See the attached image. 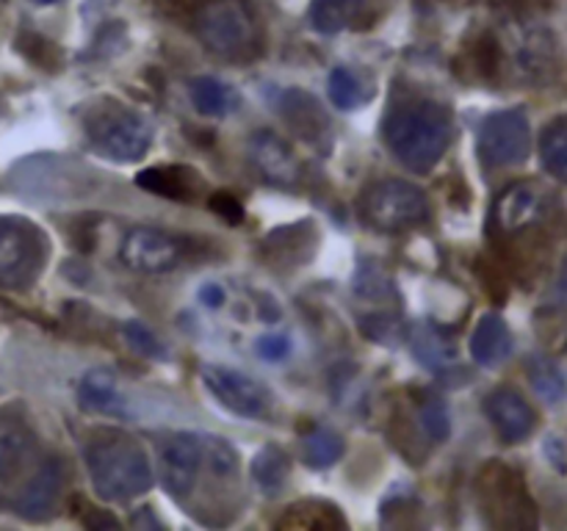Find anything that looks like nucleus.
Masks as SVG:
<instances>
[{"label": "nucleus", "mask_w": 567, "mask_h": 531, "mask_svg": "<svg viewBox=\"0 0 567 531\" xmlns=\"http://www.w3.org/2000/svg\"><path fill=\"white\" fill-rule=\"evenodd\" d=\"M302 446H305V459L310 468H329L344 457V437L332 430H324V426L307 432Z\"/></svg>", "instance_id": "28"}, {"label": "nucleus", "mask_w": 567, "mask_h": 531, "mask_svg": "<svg viewBox=\"0 0 567 531\" xmlns=\"http://www.w3.org/2000/svg\"><path fill=\"white\" fill-rule=\"evenodd\" d=\"M199 468H203V435L177 432L161 448V481L177 501L194 490Z\"/></svg>", "instance_id": "12"}, {"label": "nucleus", "mask_w": 567, "mask_h": 531, "mask_svg": "<svg viewBox=\"0 0 567 531\" xmlns=\"http://www.w3.org/2000/svg\"><path fill=\"white\" fill-rule=\"evenodd\" d=\"M122 335H126L128 346H131L133 351H139V355L155 357V360H164L166 357V346L161 344L159 335L150 327H144L142 322H128L126 327H122Z\"/></svg>", "instance_id": "32"}, {"label": "nucleus", "mask_w": 567, "mask_h": 531, "mask_svg": "<svg viewBox=\"0 0 567 531\" xmlns=\"http://www.w3.org/2000/svg\"><path fill=\"white\" fill-rule=\"evenodd\" d=\"M526 373H528V382H532L534 393L543 399L545 404L556 408L567 399V379L561 373V368L556 366L550 357L545 355H532L526 360Z\"/></svg>", "instance_id": "21"}, {"label": "nucleus", "mask_w": 567, "mask_h": 531, "mask_svg": "<svg viewBox=\"0 0 567 531\" xmlns=\"http://www.w3.org/2000/svg\"><path fill=\"white\" fill-rule=\"evenodd\" d=\"M192 100L203 117H225L236 106L230 86L221 84L219 78H210V75L192 80Z\"/></svg>", "instance_id": "27"}, {"label": "nucleus", "mask_w": 567, "mask_h": 531, "mask_svg": "<svg viewBox=\"0 0 567 531\" xmlns=\"http://www.w3.org/2000/svg\"><path fill=\"white\" fill-rule=\"evenodd\" d=\"M203 465H208L210 474L219 479H230L239 470V452L225 437L203 435Z\"/></svg>", "instance_id": "29"}, {"label": "nucleus", "mask_w": 567, "mask_h": 531, "mask_svg": "<svg viewBox=\"0 0 567 531\" xmlns=\"http://www.w3.org/2000/svg\"><path fill=\"white\" fill-rule=\"evenodd\" d=\"M413 349L418 360L429 368H443L454 360V346L435 329H418L413 338Z\"/></svg>", "instance_id": "30"}, {"label": "nucleus", "mask_w": 567, "mask_h": 531, "mask_svg": "<svg viewBox=\"0 0 567 531\" xmlns=\"http://www.w3.org/2000/svg\"><path fill=\"white\" fill-rule=\"evenodd\" d=\"M548 210V192L532 181L512 183L493 205V227L499 232H521L537 225Z\"/></svg>", "instance_id": "15"}, {"label": "nucleus", "mask_w": 567, "mask_h": 531, "mask_svg": "<svg viewBox=\"0 0 567 531\" xmlns=\"http://www.w3.org/2000/svg\"><path fill=\"white\" fill-rule=\"evenodd\" d=\"M363 219L385 232L410 230L429 219V199L424 188L407 181H380L366 192Z\"/></svg>", "instance_id": "4"}, {"label": "nucleus", "mask_w": 567, "mask_h": 531, "mask_svg": "<svg viewBox=\"0 0 567 531\" xmlns=\"http://www.w3.org/2000/svg\"><path fill=\"white\" fill-rule=\"evenodd\" d=\"M283 529H344L347 520L340 518L338 507L327 501H299L288 507V514L280 518Z\"/></svg>", "instance_id": "24"}, {"label": "nucleus", "mask_w": 567, "mask_h": 531, "mask_svg": "<svg viewBox=\"0 0 567 531\" xmlns=\"http://www.w3.org/2000/svg\"><path fill=\"white\" fill-rule=\"evenodd\" d=\"M291 474V459L283 448L263 446L252 459V479L266 496H274Z\"/></svg>", "instance_id": "25"}, {"label": "nucleus", "mask_w": 567, "mask_h": 531, "mask_svg": "<svg viewBox=\"0 0 567 531\" xmlns=\"http://www.w3.org/2000/svg\"><path fill=\"white\" fill-rule=\"evenodd\" d=\"M45 238L31 221L18 216H0V285L29 289L42 272Z\"/></svg>", "instance_id": "5"}, {"label": "nucleus", "mask_w": 567, "mask_h": 531, "mask_svg": "<svg viewBox=\"0 0 567 531\" xmlns=\"http://www.w3.org/2000/svg\"><path fill=\"white\" fill-rule=\"evenodd\" d=\"M80 408H86L89 413L97 415H128V404L122 399L120 388H117V379L106 368H95V371L86 373L80 379L78 388Z\"/></svg>", "instance_id": "19"}, {"label": "nucleus", "mask_w": 567, "mask_h": 531, "mask_svg": "<svg viewBox=\"0 0 567 531\" xmlns=\"http://www.w3.org/2000/svg\"><path fill=\"white\" fill-rule=\"evenodd\" d=\"M86 468L97 496L106 501H133L153 487L148 452L122 432L95 437L86 448Z\"/></svg>", "instance_id": "2"}, {"label": "nucleus", "mask_w": 567, "mask_h": 531, "mask_svg": "<svg viewBox=\"0 0 567 531\" xmlns=\"http://www.w3.org/2000/svg\"><path fill=\"white\" fill-rule=\"evenodd\" d=\"M532 153V124L523 108L493 111L479 124V159L490 170L521 166Z\"/></svg>", "instance_id": "6"}, {"label": "nucleus", "mask_w": 567, "mask_h": 531, "mask_svg": "<svg viewBox=\"0 0 567 531\" xmlns=\"http://www.w3.org/2000/svg\"><path fill=\"white\" fill-rule=\"evenodd\" d=\"M120 260L139 274H166L183 260V243L159 227H133L120 243Z\"/></svg>", "instance_id": "11"}, {"label": "nucleus", "mask_w": 567, "mask_h": 531, "mask_svg": "<svg viewBox=\"0 0 567 531\" xmlns=\"http://www.w3.org/2000/svg\"><path fill=\"white\" fill-rule=\"evenodd\" d=\"M40 463L29 426L20 419L0 415V507L12 509L14 498L23 492Z\"/></svg>", "instance_id": "9"}, {"label": "nucleus", "mask_w": 567, "mask_h": 531, "mask_svg": "<svg viewBox=\"0 0 567 531\" xmlns=\"http://www.w3.org/2000/svg\"><path fill=\"white\" fill-rule=\"evenodd\" d=\"M556 300H559L561 305H567V260L561 263L559 280H556Z\"/></svg>", "instance_id": "37"}, {"label": "nucleus", "mask_w": 567, "mask_h": 531, "mask_svg": "<svg viewBox=\"0 0 567 531\" xmlns=\"http://www.w3.org/2000/svg\"><path fill=\"white\" fill-rule=\"evenodd\" d=\"M34 3H42V7H51V3H56V0H34Z\"/></svg>", "instance_id": "38"}, {"label": "nucleus", "mask_w": 567, "mask_h": 531, "mask_svg": "<svg viewBox=\"0 0 567 531\" xmlns=\"http://www.w3.org/2000/svg\"><path fill=\"white\" fill-rule=\"evenodd\" d=\"M194 175L192 170H183V166H155V170L139 172L137 183L144 192L161 194V197L170 199H188L194 192Z\"/></svg>", "instance_id": "22"}, {"label": "nucleus", "mask_w": 567, "mask_h": 531, "mask_svg": "<svg viewBox=\"0 0 567 531\" xmlns=\"http://www.w3.org/2000/svg\"><path fill=\"white\" fill-rule=\"evenodd\" d=\"M545 452H548L550 463H554L556 470H567V446H565V441H559V437H548V443H545Z\"/></svg>", "instance_id": "35"}, {"label": "nucleus", "mask_w": 567, "mask_h": 531, "mask_svg": "<svg viewBox=\"0 0 567 531\" xmlns=\"http://www.w3.org/2000/svg\"><path fill=\"white\" fill-rule=\"evenodd\" d=\"M58 492H62V463L56 457L42 459L40 468L29 479L18 498L12 503V512H18L25 520H42L56 507Z\"/></svg>", "instance_id": "17"}, {"label": "nucleus", "mask_w": 567, "mask_h": 531, "mask_svg": "<svg viewBox=\"0 0 567 531\" xmlns=\"http://www.w3.org/2000/svg\"><path fill=\"white\" fill-rule=\"evenodd\" d=\"M539 161L554 181L567 186V117H556L539 133Z\"/></svg>", "instance_id": "23"}, {"label": "nucleus", "mask_w": 567, "mask_h": 531, "mask_svg": "<svg viewBox=\"0 0 567 531\" xmlns=\"http://www.w3.org/2000/svg\"><path fill=\"white\" fill-rule=\"evenodd\" d=\"M484 413L493 421L495 432L504 443L526 441L537 426V415H534L532 404L512 388L493 390L488 395V402H484Z\"/></svg>", "instance_id": "16"}, {"label": "nucleus", "mask_w": 567, "mask_h": 531, "mask_svg": "<svg viewBox=\"0 0 567 531\" xmlns=\"http://www.w3.org/2000/svg\"><path fill=\"white\" fill-rule=\"evenodd\" d=\"M418 421L429 441L443 443L451 435V415H448L446 402H440V399H429L426 404H421Z\"/></svg>", "instance_id": "31"}, {"label": "nucleus", "mask_w": 567, "mask_h": 531, "mask_svg": "<svg viewBox=\"0 0 567 531\" xmlns=\"http://www.w3.org/2000/svg\"><path fill=\"white\" fill-rule=\"evenodd\" d=\"M385 142L410 172L435 170L451 144V117L435 100L396 108L385 122Z\"/></svg>", "instance_id": "1"}, {"label": "nucleus", "mask_w": 567, "mask_h": 531, "mask_svg": "<svg viewBox=\"0 0 567 531\" xmlns=\"http://www.w3.org/2000/svg\"><path fill=\"white\" fill-rule=\"evenodd\" d=\"M89 142L102 159L117 161V164H131L139 161L150 150L153 130L139 113L113 108V111H100L86 124Z\"/></svg>", "instance_id": "7"}, {"label": "nucleus", "mask_w": 567, "mask_h": 531, "mask_svg": "<svg viewBox=\"0 0 567 531\" xmlns=\"http://www.w3.org/2000/svg\"><path fill=\"white\" fill-rule=\"evenodd\" d=\"M210 210L219 214L227 225H239V221L244 219V208H241V203L233 194H214V197H210Z\"/></svg>", "instance_id": "34"}, {"label": "nucleus", "mask_w": 567, "mask_h": 531, "mask_svg": "<svg viewBox=\"0 0 567 531\" xmlns=\"http://www.w3.org/2000/svg\"><path fill=\"white\" fill-rule=\"evenodd\" d=\"M366 0H313L310 23L318 34H340L358 23Z\"/></svg>", "instance_id": "20"}, {"label": "nucleus", "mask_w": 567, "mask_h": 531, "mask_svg": "<svg viewBox=\"0 0 567 531\" xmlns=\"http://www.w3.org/2000/svg\"><path fill=\"white\" fill-rule=\"evenodd\" d=\"M199 300L208 307H219L221 302H225V289H221V285H205V289L199 291Z\"/></svg>", "instance_id": "36"}, {"label": "nucleus", "mask_w": 567, "mask_h": 531, "mask_svg": "<svg viewBox=\"0 0 567 531\" xmlns=\"http://www.w3.org/2000/svg\"><path fill=\"white\" fill-rule=\"evenodd\" d=\"M194 34L221 58H250L261 45L250 0H199L194 9Z\"/></svg>", "instance_id": "3"}, {"label": "nucleus", "mask_w": 567, "mask_h": 531, "mask_svg": "<svg viewBox=\"0 0 567 531\" xmlns=\"http://www.w3.org/2000/svg\"><path fill=\"white\" fill-rule=\"evenodd\" d=\"M280 117L302 142L327 153L329 144H332V122L316 97L302 89L283 91L280 95Z\"/></svg>", "instance_id": "13"}, {"label": "nucleus", "mask_w": 567, "mask_h": 531, "mask_svg": "<svg viewBox=\"0 0 567 531\" xmlns=\"http://www.w3.org/2000/svg\"><path fill=\"white\" fill-rule=\"evenodd\" d=\"M484 512L493 525H515V529H532L537 525V507L528 498L526 485L512 468L501 463H490L479 479Z\"/></svg>", "instance_id": "8"}, {"label": "nucleus", "mask_w": 567, "mask_h": 531, "mask_svg": "<svg viewBox=\"0 0 567 531\" xmlns=\"http://www.w3.org/2000/svg\"><path fill=\"white\" fill-rule=\"evenodd\" d=\"M203 382L216 402L244 419H263L272 410V393L250 373L227 366H205Z\"/></svg>", "instance_id": "10"}, {"label": "nucleus", "mask_w": 567, "mask_h": 531, "mask_svg": "<svg viewBox=\"0 0 567 531\" xmlns=\"http://www.w3.org/2000/svg\"><path fill=\"white\" fill-rule=\"evenodd\" d=\"M255 351L263 357V360L269 362H277V360H285L291 351V340L288 335H261L255 344Z\"/></svg>", "instance_id": "33"}, {"label": "nucleus", "mask_w": 567, "mask_h": 531, "mask_svg": "<svg viewBox=\"0 0 567 531\" xmlns=\"http://www.w3.org/2000/svg\"><path fill=\"white\" fill-rule=\"evenodd\" d=\"M247 155H250L258 175L266 183H272V186L291 188L299 183V159H296V153L291 150V144L285 142V139H280L274 130H255L250 137V142H247Z\"/></svg>", "instance_id": "14"}, {"label": "nucleus", "mask_w": 567, "mask_h": 531, "mask_svg": "<svg viewBox=\"0 0 567 531\" xmlns=\"http://www.w3.org/2000/svg\"><path fill=\"white\" fill-rule=\"evenodd\" d=\"M512 355V333L506 322L495 313L479 318L471 335V357L482 368H499Z\"/></svg>", "instance_id": "18"}, {"label": "nucleus", "mask_w": 567, "mask_h": 531, "mask_svg": "<svg viewBox=\"0 0 567 531\" xmlns=\"http://www.w3.org/2000/svg\"><path fill=\"white\" fill-rule=\"evenodd\" d=\"M327 91L332 106L344 108V111H352V108L363 106V102H369L371 97H374V89H369V86L363 84V78H360L355 69L347 67H338L329 73Z\"/></svg>", "instance_id": "26"}]
</instances>
